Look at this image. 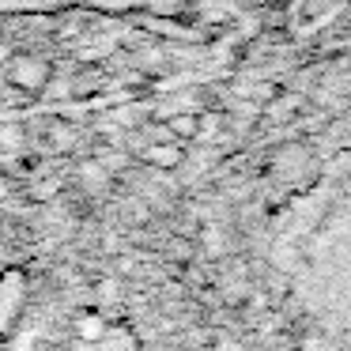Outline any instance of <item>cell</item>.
<instances>
[{
  "mask_svg": "<svg viewBox=\"0 0 351 351\" xmlns=\"http://www.w3.org/2000/svg\"><path fill=\"white\" fill-rule=\"evenodd\" d=\"M170 132H174V136H193V132H197V121H193V117H178V121H170Z\"/></svg>",
  "mask_w": 351,
  "mask_h": 351,
  "instance_id": "cell-1",
  "label": "cell"
}]
</instances>
